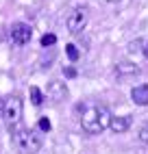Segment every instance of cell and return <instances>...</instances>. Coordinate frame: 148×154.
<instances>
[{"mask_svg": "<svg viewBox=\"0 0 148 154\" xmlns=\"http://www.w3.org/2000/svg\"><path fill=\"white\" fill-rule=\"evenodd\" d=\"M109 124H111V113L107 106H100V104L85 109L81 115V126L89 135H100L105 128H109Z\"/></svg>", "mask_w": 148, "mask_h": 154, "instance_id": "cell-1", "label": "cell"}, {"mask_svg": "<svg viewBox=\"0 0 148 154\" xmlns=\"http://www.w3.org/2000/svg\"><path fill=\"white\" fill-rule=\"evenodd\" d=\"M11 139L15 143V148L18 150H22L26 154H35L39 148H41V137H39V132L35 130H31V128H11Z\"/></svg>", "mask_w": 148, "mask_h": 154, "instance_id": "cell-2", "label": "cell"}, {"mask_svg": "<svg viewBox=\"0 0 148 154\" xmlns=\"http://www.w3.org/2000/svg\"><path fill=\"white\" fill-rule=\"evenodd\" d=\"M5 119H7L9 128H13V126L20 124V119H22V98H20V96H13V98L7 100V104H5Z\"/></svg>", "mask_w": 148, "mask_h": 154, "instance_id": "cell-3", "label": "cell"}, {"mask_svg": "<svg viewBox=\"0 0 148 154\" xmlns=\"http://www.w3.org/2000/svg\"><path fill=\"white\" fill-rule=\"evenodd\" d=\"M66 24H68V30H70L72 35H79L81 30L85 28V24H87V13H85V9H74V11L68 15Z\"/></svg>", "mask_w": 148, "mask_h": 154, "instance_id": "cell-4", "label": "cell"}, {"mask_svg": "<svg viewBox=\"0 0 148 154\" xmlns=\"http://www.w3.org/2000/svg\"><path fill=\"white\" fill-rule=\"evenodd\" d=\"M31 37H33V28L24 22H18L11 26V42L15 46H26L31 42Z\"/></svg>", "mask_w": 148, "mask_h": 154, "instance_id": "cell-5", "label": "cell"}, {"mask_svg": "<svg viewBox=\"0 0 148 154\" xmlns=\"http://www.w3.org/2000/svg\"><path fill=\"white\" fill-rule=\"evenodd\" d=\"M48 98L52 102H61L68 98V87L63 80H50L48 83Z\"/></svg>", "mask_w": 148, "mask_h": 154, "instance_id": "cell-6", "label": "cell"}, {"mask_svg": "<svg viewBox=\"0 0 148 154\" xmlns=\"http://www.w3.org/2000/svg\"><path fill=\"white\" fill-rule=\"evenodd\" d=\"M131 124H133V117L131 115H120V117H111L109 128L113 132H118V135H122V132H126L131 128Z\"/></svg>", "mask_w": 148, "mask_h": 154, "instance_id": "cell-7", "label": "cell"}, {"mask_svg": "<svg viewBox=\"0 0 148 154\" xmlns=\"http://www.w3.org/2000/svg\"><path fill=\"white\" fill-rule=\"evenodd\" d=\"M131 100L140 106H148V85H137L131 91Z\"/></svg>", "mask_w": 148, "mask_h": 154, "instance_id": "cell-8", "label": "cell"}, {"mask_svg": "<svg viewBox=\"0 0 148 154\" xmlns=\"http://www.w3.org/2000/svg\"><path fill=\"white\" fill-rule=\"evenodd\" d=\"M28 94H31V100H33V104L35 106H41V104H44V94H41V89L39 87H31L28 89Z\"/></svg>", "mask_w": 148, "mask_h": 154, "instance_id": "cell-9", "label": "cell"}, {"mask_svg": "<svg viewBox=\"0 0 148 154\" xmlns=\"http://www.w3.org/2000/svg\"><path fill=\"white\" fill-rule=\"evenodd\" d=\"M115 72L122 76V74H137V65L135 63H118V67H115Z\"/></svg>", "mask_w": 148, "mask_h": 154, "instance_id": "cell-10", "label": "cell"}, {"mask_svg": "<svg viewBox=\"0 0 148 154\" xmlns=\"http://www.w3.org/2000/svg\"><path fill=\"white\" fill-rule=\"evenodd\" d=\"M66 54H68V59L72 61V63H76V61H79V57H81L79 48L74 46V44H66Z\"/></svg>", "mask_w": 148, "mask_h": 154, "instance_id": "cell-11", "label": "cell"}, {"mask_svg": "<svg viewBox=\"0 0 148 154\" xmlns=\"http://www.w3.org/2000/svg\"><path fill=\"white\" fill-rule=\"evenodd\" d=\"M44 48H48V46H55L57 44V35H52V33H46V35H41V42H39Z\"/></svg>", "mask_w": 148, "mask_h": 154, "instance_id": "cell-12", "label": "cell"}, {"mask_svg": "<svg viewBox=\"0 0 148 154\" xmlns=\"http://www.w3.org/2000/svg\"><path fill=\"white\" fill-rule=\"evenodd\" d=\"M37 128H39V130H44V132H50L52 124H50V119H48V117H41V119L37 122Z\"/></svg>", "mask_w": 148, "mask_h": 154, "instance_id": "cell-13", "label": "cell"}, {"mask_svg": "<svg viewBox=\"0 0 148 154\" xmlns=\"http://www.w3.org/2000/svg\"><path fill=\"white\" fill-rule=\"evenodd\" d=\"M140 141L148 146V124H146V126H142V130H140Z\"/></svg>", "mask_w": 148, "mask_h": 154, "instance_id": "cell-14", "label": "cell"}, {"mask_svg": "<svg viewBox=\"0 0 148 154\" xmlns=\"http://www.w3.org/2000/svg\"><path fill=\"white\" fill-rule=\"evenodd\" d=\"M63 74H66L68 78H76V69H74L72 65L70 67H63Z\"/></svg>", "mask_w": 148, "mask_h": 154, "instance_id": "cell-15", "label": "cell"}, {"mask_svg": "<svg viewBox=\"0 0 148 154\" xmlns=\"http://www.w3.org/2000/svg\"><path fill=\"white\" fill-rule=\"evenodd\" d=\"M5 104H7V102L0 98V117H5Z\"/></svg>", "mask_w": 148, "mask_h": 154, "instance_id": "cell-16", "label": "cell"}, {"mask_svg": "<svg viewBox=\"0 0 148 154\" xmlns=\"http://www.w3.org/2000/svg\"><path fill=\"white\" fill-rule=\"evenodd\" d=\"M137 48H140V42H133V44H131V50H133V52H135V50H137Z\"/></svg>", "mask_w": 148, "mask_h": 154, "instance_id": "cell-17", "label": "cell"}, {"mask_svg": "<svg viewBox=\"0 0 148 154\" xmlns=\"http://www.w3.org/2000/svg\"><path fill=\"white\" fill-rule=\"evenodd\" d=\"M144 57L148 59V42H146V46H144Z\"/></svg>", "mask_w": 148, "mask_h": 154, "instance_id": "cell-18", "label": "cell"}, {"mask_svg": "<svg viewBox=\"0 0 148 154\" xmlns=\"http://www.w3.org/2000/svg\"><path fill=\"white\" fill-rule=\"evenodd\" d=\"M107 2H120V0H107Z\"/></svg>", "mask_w": 148, "mask_h": 154, "instance_id": "cell-19", "label": "cell"}]
</instances>
